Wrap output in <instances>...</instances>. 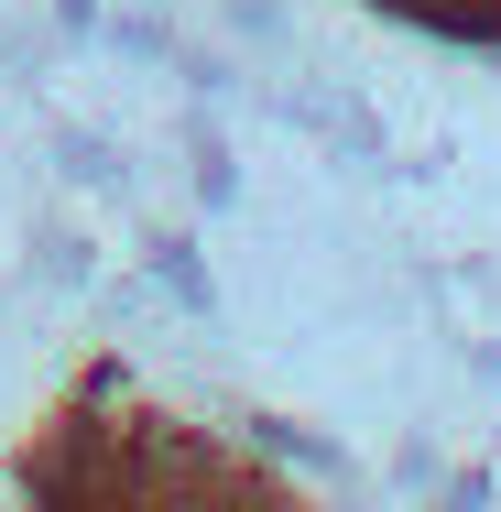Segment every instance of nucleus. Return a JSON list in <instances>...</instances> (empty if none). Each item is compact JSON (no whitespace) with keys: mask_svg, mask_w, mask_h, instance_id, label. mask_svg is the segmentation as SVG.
<instances>
[]
</instances>
